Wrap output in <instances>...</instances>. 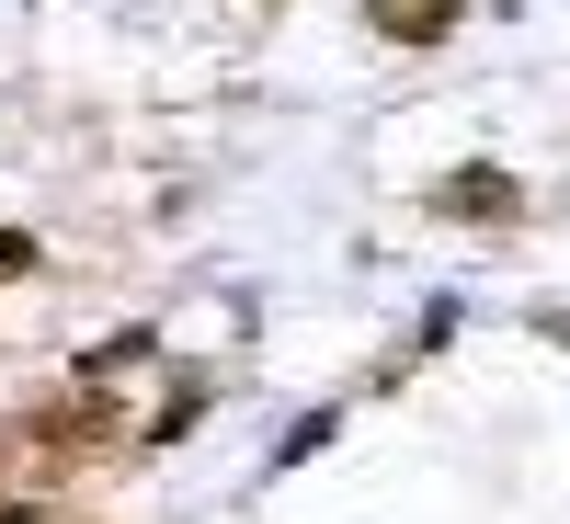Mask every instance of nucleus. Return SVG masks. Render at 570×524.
Returning a JSON list of instances; mask_svg holds the SVG:
<instances>
[{
    "label": "nucleus",
    "instance_id": "nucleus-3",
    "mask_svg": "<svg viewBox=\"0 0 570 524\" xmlns=\"http://www.w3.org/2000/svg\"><path fill=\"white\" fill-rule=\"evenodd\" d=\"M35 263H46V251H35V240H23V228H0V285H23V274H35Z\"/></svg>",
    "mask_w": 570,
    "mask_h": 524
},
{
    "label": "nucleus",
    "instance_id": "nucleus-2",
    "mask_svg": "<svg viewBox=\"0 0 570 524\" xmlns=\"http://www.w3.org/2000/svg\"><path fill=\"white\" fill-rule=\"evenodd\" d=\"M468 23V0H365V34H389V46H445Z\"/></svg>",
    "mask_w": 570,
    "mask_h": 524
},
{
    "label": "nucleus",
    "instance_id": "nucleus-1",
    "mask_svg": "<svg viewBox=\"0 0 570 524\" xmlns=\"http://www.w3.org/2000/svg\"><path fill=\"white\" fill-rule=\"evenodd\" d=\"M434 217H468V228H513V217H525V182H513V171H445L434 182Z\"/></svg>",
    "mask_w": 570,
    "mask_h": 524
},
{
    "label": "nucleus",
    "instance_id": "nucleus-4",
    "mask_svg": "<svg viewBox=\"0 0 570 524\" xmlns=\"http://www.w3.org/2000/svg\"><path fill=\"white\" fill-rule=\"evenodd\" d=\"M0 524H23V491H12V479H0Z\"/></svg>",
    "mask_w": 570,
    "mask_h": 524
}]
</instances>
